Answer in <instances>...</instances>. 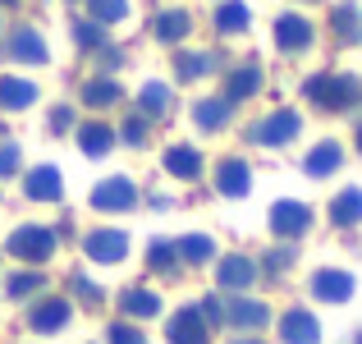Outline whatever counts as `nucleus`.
I'll return each mask as SVG.
<instances>
[{
    "mask_svg": "<svg viewBox=\"0 0 362 344\" xmlns=\"http://www.w3.org/2000/svg\"><path fill=\"white\" fill-rule=\"evenodd\" d=\"M83 101H88V106H115L119 101V83L115 79H92L88 88H83Z\"/></svg>",
    "mask_w": 362,
    "mask_h": 344,
    "instance_id": "nucleus-27",
    "label": "nucleus"
},
{
    "mask_svg": "<svg viewBox=\"0 0 362 344\" xmlns=\"http://www.w3.org/2000/svg\"><path fill=\"white\" fill-rule=\"evenodd\" d=\"M330 23H335V33L344 37V42H362V9L358 5H335Z\"/></svg>",
    "mask_w": 362,
    "mask_h": 344,
    "instance_id": "nucleus-23",
    "label": "nucleus"
},
{
    "mask_svg": "<svg viewBox=\"0 0 362 344\" xmlns=\"http://www.w3.org/2000/svg\"><path fill=\"white\" fill-rule=\"evenodd\" d=\"M69 124H74V110H69V106H55V110H51V129H55V133L69 129Z\"/></svg>",
    "mask_w": 362,
    "mask_h": 344,
    "instance_id": "nucleus-40",
    "label": "nucleus"
},
{
    "mask_svg": "<svg viewBox=\"0 0 362 344\" xmlns=\"http://www.w3.org/2000/svg\"><path fill=\"white\" fill-rule=\"evenodd\" d=\"M64 321H69V299H46V303H37V308L28 312V326H33V331H42V336L60 331Z\"/></svg>",
    "mask_w": 362,
    "mask_h": 344,
    "instance_id": "nucleus-11",
    "label": "nucleus"
},
{
    "mask_svg": "<svg viewBox=\"0 0 362 344\" xmlns=\"http://www.w3.org/2000/svg\"><path fill=\"white\" fill-rule=\"evenodd\" d=\"M216 188H221L225 197H247V188H252V175H247L243 161H225V166L216 170Z\"/></svg>",
    "mask_w": 362,
    "mask_h": 344,
    "instance_id": "nucleus-14",
    "label": "nucleus"
},
{
    "mask_svg": "<svg viewBox=\"0 0 362 344\" xmlns=\"http://www.w3.org/2000/svg\"><path fill=\"white\" fill-rule=\"evenodd\" d=\"M133 202H138V188H133L124 175H115V179H106V184L92 188V207H97V212H129Z\"/></svg>",
    "mask_w": 362,
    "mask_h": 344,
    "instance_id": "nucleus-4",
    "label": "nucleus"
},
{
    "mask_svg": "<svg viewBox=\"0 0 362 344\" xmlns=\"http://www.w3.org/2000/svg\"><path fill=\"white\" fill-rule=\"evenodd\" d=\"M247 18H252V14H247L243 0H225V5L216 9V28H221V33H243Z\"/></svg>",
    "mask_w": 362,
    "mask_h": 344,
    "instance_id": "nucleus-24",
    "label": "nucleus"
},
{
    "mask_svg": "<svg viewBox=\"0 0 362 344\" xmlns=\"http://www.w3.org/2000/svg\"><path fill=\"white\" fill-rule=\"evenodd\" d=\"M225 317L234 321V326H266V321H271V312H266V303H257V299H239V303H230V308H225Z\"/></svg>",
    "mask_w": 362,
    "mask_h": 344,
    "instance_id": "nucleus-20",
    "label": "nucleus"
},
{
    "mask_svg": "<svg viewBox=\"0 0 362 344\" xmlns=\"http://www.w3.org/2000/svg\"><path fill=\"white\" fill-rule=\"evenodd\" d=\"M197 317H202V321H211V326H216V321H225V303L206 294V299H202V308H197Z\"/></svg>",
    "mask_w": 362,
    "mask_h": 344,
    "instance_id": "nucleus-38",
    "label": "nucleus"
},
{
    "mask_svg": "<svg viewBox=\"0 0 362 344\" xmlns=\"http://www.w3.org/2000/svg\"><path fill=\"white\" fill-rule=\"evenodd\" d=\"M330 221L335 225H358L362 221V188H344V193L330 202Z\"/></svg>",
    "mask_w": 362,
    "mask_h": 344,
    "instance_id": "nucleus-21",
    "label": "nucleus"
},
{
    "mask_svg": "<svg viewBox=\"0 0 362 344\" xmlns=\"http://www.w3.org/2000/svg\"><path fill=\"white\" fill-rule=\"evenodd\" d=\"M78 147H83V156H106V151L115 147V129H106V124H83Z\"/></svg>",
    "mask_w": 362,
    "mask_h": 344,
    "instance_id": "nucleus-18",
    "label": "nucleus"
},
{
    "mask_svg": "<svg viewBox=\"0 0 362 344\" xmlns=\"http://www.w3.org/2000/svg\"><path fill=\"white\" fill-rule=\"evenodd\" d=\"M312 294H317L321 303H349V299H354V275L326 266V271L312 275Z\"/></svg>",
    "mask_w": 362,
    "mask_h": 344,
    "instance_id": "nucleus-6",
    "label": "nucleus"
},
{
    "mask_svg": "<svg viewBox=\"0 0 362 344\" xmlns=\"http://www.w3.org/2000/svg\"><path fill=\"white\" fill-rule=\"evenodd\" d=\"M156 37H160V42H184V37H188V14H184V9L160 14L156 18Z\"/></svg>",
    "mask_w": 362,
    "mask_h": 344,
    "instance_id": "nucleus-29",
    "label": "nucleus"
},
{
    "mask_svg": "<svg viewBox=\"0 0 362 344\" xmlns=\"http://www.w3.org/2000/svg\"><path fill=\"white\" fill-rule=\"evenodd\" d=\"M216 275H221V285L225 289H247V285L257 280V262H247V257H225L221 266H216Z\"/></svg>",
    "mask_w": 362,
    "mask_h": 344,
    "instance_id": "nucleus-13",
    "label": "nucleus"
},
{
    "mask_svg": "<svg viewBox=\"0 0 362 344\" xmlns=\"http://www.w3.org/2000/svg\"><path fill=\"white\" fill-rule=\"evenodd\" d=\"M88 257L92 262H124V253H129V234H124V229H92L88 234Z\"/></svg>",
    "mask_w": 362,
    "mask_h": 344,
    "instance_id": "nucleus-5",
    "label": "nucleus"
},
{
    "mask_svg": "<svg viewBox=\"0 0 362 344\" xmlns=\"http://www.w3.org/2000/svg\"><path fill=\"white\" fill-rule=\"evenodd\" d=\"M138 106H142V115H165L170 88H165V83H147V88H142V97H138Z\"/></svg>",
    "mask_w": 362,
    "mask_h": 344,
    "instance_id": "nucleus-30",
    "label": "nucleus"
},
{
    "mask_svg": "<svg viewBox=\"0 0 362 344\" xmlns=\"http://www.w3.org/2000/svg\"><path fill=\"white\" fill-rule=\"evenodd\" d=\"M18 170V147L14 142H0V175H14Z\"/></svg>",
    "mask_w": 362,
    "mask_h": 344,
    "instance_id": "nucleus-39",
    "label": "nucleus"
},
{
    "mask_svg": "<svg viewBox=\"0 0 362 344\" xmlns=\"http://www.w3.org/2000/svg\"><path fill=\"white\" fill-rule=\"evenodd\" d=\"M303 92H308V101L321 106V110H349V106L362 101V83L354 74H317V79L303 83Z\"/></svg>",
    "mask_w": 362,
    "mask_h": 344,
    "instance_id": "nucleus-1",
    "label": "nucleus"
},
{
    "mask_svg": "<svg viewBox=\"0 0 362 344\" xmlns=\"http://www.w3.org/2000/svg\"><path fill=\"white\" fill-rule=\"evenodd\" d=\"M124 142H133V147L147 142V120H142V115H133V120L124 124Z\"/></svg>",
    "mask_w": 362,
    "mask_h": 344,
    "instance_id": "nucleus-36",
    "label": "nucleus"
},
{
    "mask_svg": "<svg viewBox=\"0 0 362 344\" xmlns=\"http://www.w3.org/2000/svg\"><path fill=\"white\" fill-rule=\"evenodd\" d=\"M298 129H303L298 110H275L252 129V142H262V147H284V142L298 138Z\"/></svg>",
    "mask_w": 362,
    "mask_h": 344,
    "instance_id": "nucleus-3",
    "label": "nucleus"
},
{
    "mask_svg": "<svg viewBox=\"0 0 362 344\" xmlns=\"http://www.w3.org/2000/svg\"><path fill=\"white\" fill-rule=\"evenodd\" d=\"M110 344H147V336H142V331H133V326H110Z\"/></svg>",
    "mask_w": 362,
    "mask_h": 344,
    "instance_id": "nucleus-37",
    "label": "nucleus"
},
{
    "mask_svg": "<svg viewBox=\"0 0 362 344\" xmlns=\"http://www.w3.org/2000/svg\"><path fill=\"white\" fill-rule=\"evenodd\" d=\"M193 120L202 124V129H225V120H230V101H197Z\"/></svg>",
    "mask_w": 362,
    "mask_h": 344,
    "instance_id": "nucleus-28",
    "label": "nucleus"
},
{
    "mask_svg": "<svg viewBox=\"0 0 362 344\" xmlns=\"http://www.w3.org/2000/svg\"><path fill=\"white\" fill-rule=\"evenodd\" d=\"M257 88H262V69H257V64H243V69H234V74H230L225 101H243V97H252Z\"/></svg>",
    "mask_w": 362,
    "mask_h": 344,
    "instance_id": "nucleus-22",
    "label": "nucleus"
},
{
    "mask_svg": "<svg viewBox=\"0 0 362 344\" xmlns=\"http://www.w3.org/2000/svg\"><path fill=\"white\" fill-rule=\"evenodd\" d=\"M216 69V55H179V79H202Z\"/></svg>",
    "mask_w": 362,
    "mask_h": 344,
    "instance_id": "nucleus-32",
    "label": "nucleus"
},
{
    "mask_svg": "<svg viewBox=\"0 0 362 344\" xmlns=\"http://www.w3.org/2000/svg\"><path fill=\"white\" fill-rule=\"evenodd\" d=\"M339 142H317V147L308 151V161H303V170H308L312 179H326V175H335L339 170Z\"/></svg>",
    "mask_w": 362,
    "mask_h": 344,
    "instance_id": "nucleus-15",
    "label": "nucleus"
},
{
    "mask_svg": "<svg viewBox=\"0 0 362 344\" xmlns=\"http://www.w3.org/2000/svg\"><path fill=\"white\" fill-rule=\"evenodd\" d=\"M37 289H42V275H37V271L9 275V294H14V299H23V294H37Z\"/></svg>",
    "mask_w": 362,
    "mask_h": 344,
    "instance_id": "nucleus-34",
    "label": "nucleus"
},
{
    "mask_svg": "<svg viewBox=\"0 0 362 344\" xmlns=\"http://www.w3.org/2000/svg\"><path fill=\"white\" fill-rule=\"evenodd\" d=\"M124 312H129V317H156L160 299L151 289H129V294H124Z\"/></svg>",
    "mask_w": 362,
    "mask_h": 344,
    "instance_id": "nucleus-26",
    "label": "nucleus"
},
{
    "mask_svg": "<svg viewBox=\"0 0 362 344\" xmlns=\"http://www.w3.org/2000/svg\"><path fill=\"white\" fill-rule=\"evenodd\" d=\"M9 253H14L18 262H46V257L55 253V229H46V225H18L14 234H9Z\"/></svg>",
    "mask_w": 362,
    "mask_h": 344,
    "instance_id": "nucleus-2",
    "label": "nucleus"
},
{
    "mask_svg": "<svg viewBox=\"0 0 362 344\" xmlns=\"http://www.w3.org/2000/svg\"><path fill=\"white\" fill-rule=\"evenodd\" d=\"M33 101H37V88L28 79H14V74L0 79V106H5V110H28Z\"/></svg>",
    "mask_w": 362,
    "mask_h": 344,
    "instance_id": "nucleus-16",
    "label": "nucleus"
},
{
    "mask_svg": "<svg viewBox=\"0 0 362 344\" xmlns=\"http://www.w3.org/2000/svg\"><path fill=\"white\" fill-rule=\"evenodd\" d=\"M5 5H9V0H5Z\"/></svg>",
    "mask_w": 362,
    "mask_h": 344,
    "instance_id": "nucleus-43",
    "label": "nucleus"
},
{
    "mask_svg": "<svg viewBox=\"0 0 362 344\" xmlns=\"http://www.w3.org/2000/svg\"><path fill=\"white\" fill-rule=\"evenodd\" d=\"M165 170L175 179H197L202 175V156H197L193 147H170L165 151Z\"/></svg>",
    "mask_w": 362,
    "mask_h": 344,
    "instance_id": "nucleus-19",
    "label": "nucleus"
},
{
    "mask_svg": "<svg viewBox=\"0 0 362 344\" xmlns=\"http://www.w3.org/2000/svg\"><path fill=\"white\" fill-rule=\"evenodd\" d=\"M175 253L184 257V262H211L216 243L206 234H188V239H179V243H175Z\"/></svg>",
    "mask_w": 362,
    "mask_h": 344,
    "instance_id": "nucleus-25",
    "label": "nucleus"
},
{
    "mask_svg": "<svg viewBox=\"0 0 362 344\" xmlns=\"http://www.w3.org/2000/svg\"><path fill=\"white\" fill-rule=\"evenodd\" d=\"M206 340H211V331L197 317V308H179L170 321V344H206Z\"/></svg>",
    "mask_w": 362,
    "mask_h": 344,
    "instance_id": "nucleus-10",
    "label": "nucleus"
},
{
    "mask_svg": "<svg viewBox=\"0 0 362 344\" xmlns=\"http://www.w3.org/2000/svg\"><path fill=\"white\" fill-rule=\"evenodd\" d=\"M280 340L284 344H321L317 317H312V312H303V308L284 312V317H280Z\"/></svg>",
    "mask_w": 362,
    "mask_h": 344,
    "instance_id": "nucleus-8",
    "label": "nucleus"
},
{
    "mask_svg": "<svg viewBox=\"0 0 362 344\" xmlns=\"http://www.w3.org/2000/svg\"><path fill=\"white\" fill-rule=\"evenodd\" d=\"M92 5V18L97 23H119L124 14H129V0H88Z\"/></svg>",
    "mask_w": 362,
    "mask_h": 344,
    "instance_id": "nucleus-31",
    "label": "nucleus"
},
{
    "mask_svg": "<svg viewBox=\"0 0 362 344\" xmlns=\"http://www.w3.org/2000/svg\"><path fill=\"white\" fill-rule=\"evenodd\" d=\"M147 262L156 266V271H175V262H179L175 243H165V239H156V243H151V253H147Z\"/></svg>",
    "mask_w": 362,
    "mask_h": 344,
    "instance_id": "nucleus-33",
    "label": "nucleus"
},
{
    "mask_svg": "<svg viewBox=\"0 0 362 344\" xmlns=\"http://www.w3.org/2000/svg\"><path fill=\"white\" fill-rule=\"evenodd\" d=\"M308 225H312V212L303 202H275L271 207V229L280 239H298Z\"/></svg>",
    "mask_w": 362,
    "mask_h": 344,
    "instance_id": "nucleus-7",
    "label": "nucleus"
},
{
    "mask_svg": "<svg viewBox=\"0 0 362 344\" xmlns=\"http://www.w3.org/2000/svg\"><path fill=\"white\" fill-rule=\"evenodd\" d=\"M275 42H280V51H308L312 46V23L303 14H280L275 18Z\"/></svg>",
    "mask_w": 362,
    "mask_h": 344,
    "instance_id": "nucleus-9",
    "label": "nucleus"
},
{
    "mask_svg": "<svg viewBox=\"0 0 362 344\" xmlns=\"http://www.w3.org/2000/svg\"><path fill=\"white\" fill-rule=\"evenodd\" d=\"M74 37H78V46H101V42H106L101 23H78V28H74Z\"/></svg>",
    "mask_w": 362,
    "mask_h": 344,
    "instance_id": "nucleus-35",
    "label": "nucleus"
},
{
    "mask_svg": "<svg viewBox=\"0 0 362 344\" xmlns=\"http://www.w3.org/2000/svg\"><path fill=\"white\" fill-rule=\"evenodd\" d=\"M358 151H362V129H358Z\"/></svg>",
    "mask_w": 362,
    "mask_h": 344,
    "instance_id": "nucleus-41",
    "label": "nucleus"
},
{
    "mask_svg": "<svg viewBox=\"0 0 362 344\" xmlns=\"http://www.w3.org/2000/svg\"><path fill=\"white\" fill-rule=\"evenodd\" d=\"M9 55H14V60H28V64H46V42L33 28H18V33L9 37Z\"/></svg>",
    "mask_w": 362,
    "mask_h": 344,
    "instance_id": "nucleus-17",
    "label": "nucleus"
},
{
    "mask_svg": "<svg viewBox=\"0 0 362 344\" xmlns=\"http://www.w3.org/2000/svg\"><path fill=\"white\" fill-rule=\"evenodd\" d=\"M239 344H257V340H239Z\"/></svg>",
    "mask_w": 362,
    "mask_h": 344,
    "instance_id": "nucleus-42",
    "label": "nucleus"
},
{
    "mask_svg": "<svg viewBox=\"0 0 362 344\" xmlns=\"http://www.w3.org/2000/svg\"><path fill=\"white\" fill-rule=\"evenodd\" d=\"M60 193H64V184H60V170L55 166L28 170V197H33V202H55Z\"/></svg>",
    "mask_w": 362,
    "mask_h": 344,
    "instance_id": "nucleus-12",
    "label": "nucleus"
}]
</instances>
